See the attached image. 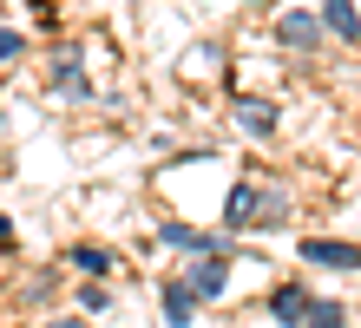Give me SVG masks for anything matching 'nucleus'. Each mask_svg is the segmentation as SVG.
Instances as JSON below:
<instances>
[{
    "instance_id": "39448f33",
    "label": "nucleus",
    "mask_w": 361,
    "mask_h": 328,
    "mask_svg": "<svg viewBox=\"0 0 361 328\" xmlns=\"http://www.w3.org/2000/svg\"><path fill=\"white\" fill-rule=\"evenodd\" d=\"M309 262H322V269H361V250L355 243H335V236H315V243H302Z\"/></svg>"
},
{
    "instance_id": "0eeeda50",
    "label": "nucleus",
    "mask_w": 361,
    "mask_h": 328,
    "mask_svg": "<svg viewBox=\"0 0 361 328\" xmlns=\"http://www.w3.org/2000/svg\"><path fill=\"white\" fill-rule=\"evenodd\" d=\"M322 27L335 40H361V7L355 0H322Z\"/></svg>"
},
{
    "instance_id": "423d86ee",
    "label": "nucleus",
    "mask_w": 361,
    "mask_h": 328,
    "mask_svg": "<svg viewBox=\"0 0 361 328\" xmlns=\"http://www.w3.org/2000/svg\"><path fill=\"white\" fill-rule=\"evenodd\" d=\"M263 204H269L263 184H237V190H230V204H224V217H230V224H263Z\"/></svg>"
},
{
    "instance_id": "6e6552de",
    "label": "nucleus",
    "mask_w": 361,
    "mask_h": 328,
    "mask_svg": "<svg viewBox=\"0 0 361 328\" xmlns=\"http://www.w3.org/2000/svg\"><path fill=\"white\" fill-rule=\"evenodd\" d=\"M237 131L269 138V131H276V105H269V99H237Z\"/></svg>"
},
{
    "instance_id": "2eb2a0df",
    "label": "nucleus",
    "mask_w": 361,
    "mask_h": 328,
    "mask_svg": "<svg viewBox=\"0 0 361 328\" xmlns=\"http://www.w3.org/2000/svg\"><path fill=\"white\" fill-rule=\"evenodd\" d=\"M7 236H13V224H7V217H0V243H7Z\"/></svg>"
},
{
    "instance_id": "f257e3e1",
    "label": "nucleus",
    "mask_w": 361,
    "mask_h": 328,
    "mask_svg": "<svg viewBox=\"0 0 361 328\" xmlns=\"http://www.w3.org/2000/svg\"><path fill=\"white\" fill-rule=\"evenodd\" d=\"M276 40L295 53H315L322 47V13H309V7H289V13H276Z\"/></svg>"
},
{
    "instance_id": "7ed1b4c3",
    "label": "nucleus",
    "mask_w": 361,
    "mask_h": 328,
    "mask_svg": "<svg viewBox=\"0 0 361 328\" xmlns=\"http://www.w3.org/2000/svg\"><path fill=\"white\" fill-rule=\"evenodd\" d=\"M224 282H230V256H190V276H184V289L210 302V296H224Z\"/></svg>"
},
{
    "instance_id": "20e7f679",
    "label": "nucleus",
    "mask_w": 361,
    "mask_h": 328,
    "mask_svg": "<svg viewBox=\"0 0 361 328\" xmlns=\"http://www.w3.org/2000/svg\"><path fill=\"white\" fill-rule=\"evenodd\" d=\"M309 296H315V289H302V282H283V289L269 296V315L289 322V328H302V322H309Z\"/></svg>"
},
{
    "instance_id": "f8f14e48",
    "label": "nucleus",
    "mask_w": 361,
    "mask_h": 328,
    "mask_svg": "<svg viewBox=\"0 0 361 328\" xmlns=\"http://www.w3.org/2000/svg\"><path fill=\"white\" fill-rule=\"evenodd\" d=\"M79 309H86V315H99V309H112V296H105L99 282H86V289H79Z\"/></svg>"
},
{
    "instance_id": "ddd939ff",
    "label": "nucleus",
    "mask_w": 361,
    "mask_h": 328,
    "mask_svg": "<svg viewBox=\"0 0 361 328\" xmlns=\"http://www.w3.org/2000/svg\"><path fill=\"white\" fill-rule=\"evenodd\" d=\"M27 53V33H13V27H0V59H20Z\"/></svg>"
},
{
    "instance_id": "1a4fd4ad",
    "label": "nucleus",
    "mask_w": 361,
    "mask_h": 328,
    "mask_svg": "<svg viewBox=\"0 0 361 328\" xmlns=\"http://www.w3.org/2000/svg\"><path fill=\"white\" fill-rule=\"evenodd\" d=\"M158 309H164V322H171V328H190V315H197V296H190L184 282H164V302H158Z\"/></svg>"
},
{
    "instance_id": "4468645a",
    "label": "nucleus",
    "mask_w": 361,
    "mask_h": 328,
    "mask_svg": "<svg viewBox=\"0 0 361 328\" xmlns=\"http://www.w3.org/2000/svg\"><path fill=\"white\" fill-rule=\"evenodd\" d=\"M53 328H86V322H79V315H66V322H53Z\"/></svg>"
},
{
    "instance_id": "9d476101",
    "label": "nucleus",
    "mask_w": 361,
    "mask_h": 328,
    "mask_svg": "<svg viewBox=\"0 0 361 328\" xmlns=\"http://www.w3.org/2000/svg\"><path fill=\"white\" fill-rule=\"evenodd\" d=\"M342 322H348V309H342V302L309 296V322H302V328H342Z\"/></svg>"
},
{
    "instance_id": "f03ea898",
    "label": "nucleus",
    "mask_w": 361,
    "mask_h": 328,
    "mask_svg": "<svg viewBox=\"0 0 361 328\" xmlns=\"http://www.w3.org/2000/svg\"><path fill=\"white\" fill-rule=\"evenodd\" d=\"M53 92H66V99L86 92V47H79V40H66V47L53 53Z\"/></svg>"
},
{
    "instance_id": "9b49d317",
    "label": "nucleus",
    "mask_w": 361,
    "mask_h": 328,
    "mask_svg": "<svg viewBox=\"0 0 361 328\" xmlns=\"http://www.w3.org/2000/svg\"><path fill=\"white\" fill-rule=\"evenodd\" d=\"M73 269H86V276H105V269H112V256H105V250H86V243H79V250H73Z\"/></svg>"
}]
</instances>
